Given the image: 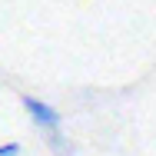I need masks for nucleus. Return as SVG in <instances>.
I'll list each match as a JSON object with an SVG mask.
<instances>
[{
  "mask_svg": "<svg viewBox=\"0 0 156 156\" xmlns=\"http://www.w3.org/2000/svg\"><path fill=\"white\" fill-rule=\"evenodd\" d=\"M23 110L33 116L37 126H43V129H50V133L60 126V113H57L50 103H43V100H37V96H30V93H23Z\"/></svg>",
  "mask_w": 156,
  "mask_h": 156,
  "instance_id": "obj_1",
  "label": "nucleus"
},
{
  "mask_svg": "<svg viewBox=\"0 0 156 156\" xmlns=\"http://www.w3.org/2000/svg\"><path fill=\"white\" fill-rule=\"evenodd\" d=\"M0 156H20V143H7V146H0Z\"/></svg>",
  "mask_w": 156,
  "mask_h": 156,
  "instance_id": "obj_2",
  "label": "nucleus"
}]
</instances>
